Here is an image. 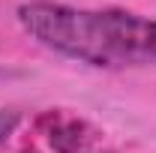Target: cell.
<instances>
[{
  "label": "cell",
  "mask_w": 156,
  "mask_h": 153,
  "mask_svg": "<svg viewBox=\"0 0 156 153\" xmlns=\"http://www.w3.org/2000/svg\"><path fill=\"white\" fill-rule=\"evenodd\" d=\"M21 30L42 48L93 69L156 66V18L129 9H78L27 0L15 9Z\"/></svg>",
  "instance_id": "cell-1"
},
{
  "label": "cell",
  "mask_w": 156,
  "mask_h": 153,
  "mask_svg": "<svg viewBox=\"0 0 156 153\" xmlns=\"http://www.w3.org/2000/svg\"><path fill=\"white\" fill-rule=\"evenodd\" d=\"M36 126L51 153H96L90 147V135L93 132L87 129L84 120L66 117L60 111H45V114H39Z\"/></svg>",
  "instance_id": "cell-2"
},
{
  "label": "cell",
  "mask_w": 156,
  "mask_h": 153,
  "mask_svg": "<svg viewBox=\"0 0 156 153\" xmlns=\"http://www.w3.org/2000/svg\"><path fill=\"white\" fill-rule=\"evenodd\" d=\"M21 126V111L15 108H0V144H6Z\"/></svg>",
  "instance_id": "cell-3"
}]
</instances>
